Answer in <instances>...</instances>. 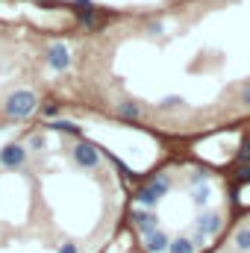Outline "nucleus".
<instances>
[{
	"mask_svg": "<svg viewBox=\"0 0 250 253\" xmlns=\"http://www.w3.org/2000/svg\"><path fill=\"white\" fill-rule=\"evenodd\" d=\"M209 194H212V191H209V186H206V183H203V186H194V191H191L194 206H203V203L209 200Z\"/></svg>",
	"mask_w": 250,
	"mask_h": 253,
	"instance_id": "9b49d317",
	"label": "nucleus"
},
{
	"mask_svg": "<svg viewBox=\"0 0 250 253\" xmlns=\"http://www.w3.org/2000/svg\"><path fill=\"white\" fill-rule=\"evenodd\" d=\"M47 65L53 68V71H65L68 65H71V53H68V47L65 44H50V50H47Z\"/></svg>",
	"mask_w": 250,
	"mask_h": 253,
	"instance_id": "0eeeda50",
	"label": "nucleus"
},
{
	"mask_svg": "<svg viewBox=\"0 0 250 253\" xmlns=\"http://www.w3.org/2000/svg\"><path fill=\"white\" fill-rule=\"evenodd\" d=\"M177 103H183V100H180V97H165V100H162V106H177Z\"/></svg>",
	"mask_w": 250,
	"mask_h": 253,
	"instance_id": "aec40b11",
	"label": "nucleus"
},
{
	"mask_svg": "<svg viewBox=\"0 0 250 253\" xmlns=\"http://www.w3.org/2000/svg\"><path fill=\"white\" fill-rule=\"evenodd\" d=\"M206 183V171H194L191 174V186H203Z\"/></svg>",
	"mask_w": 250,
	"mask_h": 253,
	"instance_id": "f3484780",
	"label": "nucleus"
},
{
	"mask_svg": "<svg viewBox=\"0 0 250 253\" xmlns=\"http://www.w3.org/2000/svg\"><path fill=\"white\" fill-rule=\"evenodd\" d=\"M33 3H42V6H53L50 0H33Z\"/></svg>",
	"mask_w": 250,
	"mask_h": 253,
	"instance_id": "412c9836",
	"label": "nucleus"
},
{
	"mask_svg": "<svg viewBox=\"0 0 250 253\" xmlns=\"http://www.w3.org/2000/svg\"><path fill=\"white\" fill-rule=\"evenodd\" d=\"M144 248H147V253H168V248H171V239H168L162 230H156V233L144 236Z\"/></svg>",
	"mask_w": 250,
	"mask_h": 253,
	"instance_id": "6e6552de",
	"label": "nucleus"
},
{
	"mask_svg": "<svg viewBox=\"0 0 250 253\" xmlns=\"http://www.w3.org/2000/svg\"><path fill=\"white\" fill-rule=\"evenodd\" d=\"M221 227H224V218H221L218 212H200V215H197V230H200L203 236H218Z\"/></svg>",
	"mask_w": 250,
	"mask_h": 253,
	"instance_id": "423d86ee",
	"label": "nucleus"
},
{
	"mask_svg": "<svg viewBox=\"0 0 250 253\" xmlns=\"http://www.w3.org/2000/svg\"><path fill=\"white\" fill-rule=\"evenodd\" d=\"M36 109H39V97H36V91H30V88L12 91V94L6 97V103H3V112H6L9 118H27V115H33Z\"/></svg>",
	"mask_w": 250,
	"mask_h": 253,
	"instance_id": "f03ea898",
	"label": "nucleus"
},
{
	"mask_svg": "<svg viewBox=\"0 0 250 253\" xmlns=\"http://www.w3.org/2000/svg\"><path fill=\"white\" fill-rule=\"evenodd\" d=\"M236 177H239L242 183H250V165H239V168H236Z\"/></svg>",
	"mask_w": 250,
	"mask_h": 253,
	"instance_id": "dca6fc26",
	"label": "nucleus"
},
{
	"mask_svg": "<svg viewBox=\"0 0 250 253\" xmlns=\"http://www.w3.org/2000/svg\"><path fill=\"white\" fill-rule=\"evenodd\" d=\"M74 162L80 165V168H97L100 165V150L94 147V144H88V141H80L77 147H74Z\"/></svg>",
	"mask_w": 250,
	"mask_h": 253,
	"instance_id": "20e7f679",
	"label": "nucleus"
},
{
	"mask_svg": "<svg viewBox=\"0 0 250 253\" xmlns=\"http://www.w3.org/2000/svg\"><path fill=\"white\" fill-rule=\"evenodd\" d=\"M168 191H171V177H168V174H156L153 180H147L141 189L135 191V197H132V200H135L138 206H144V209H153V206L168 194Z\"/></svg>",
	"mask_w": 250,
	"mask_h": 253,
	"instance_id": "f257e3e1",
	"label": "nucleus"
},
{
	"mask_svg": "<svg viewBox=\"0 0 250 253\" xmlns=\"http://www.w3.org/2000/svg\"><path fill=\"white\" fill-rule=\"evenodd\" d=\"M129 221H132V227H135L141 236H150V233L159 230V215L150 212V209H132V212H129Z\"/></svg>",
	"mask_w": 250,
	"mask_h": 253,
	"instance_id": "7ed1b4c3",
	"label": "nucleus"
},
{
	"mask_svg": "<svg viewBox=\"0 0 250 253\" xmlns=\"http://www.w3.org/2000/svg\"><path fill=\"white\" fill-rule=\"evenodd\" d=\"M236 248L239 251H250V227H242L236 233Z\"/></svg>",
	"mask_w": 250,
	"mask_h": 253,
	"instance_id": "ddd939ff",
	"label": "nucleus"
},
{
	"mask_svg": "<svg viewBox=\"0 0 250 253\" xmlns=\"http://www.w3.org/2000/svg\"><path fill=\"white\" fill-rule=\"evenodd\" d=\"M242 103H245V106H250V83L245 85V91H242Z\"/></svg>",
	"mask_w": 250,
	"mask_h": 253,
	"instance_id": "6ab92c4d",
	"label": "nucleus"
},
{
	"mask_svg": "<svg viewBox=\"0 0 250 253\" xmlns=\"http://www.w3.org/2000/svg\"><path fill=\"white\" fill-rule=\"evenodd\" d=\"M188 239H191V242H194V248H197V251H200V248H203V245H206V242H209V236H203V233H200V230H194V233H191V236H188Z\"/></svg>",
	"mask_w": 250,
	"mask_h": 253,
	"instance_id": "4468645a",
	"label": "nucleus"
},
{
	"mask_svg": "<svg viewBox=\"0 0 250 253\" xmlns=\"http://www.w3.org/2000/svg\"><path fill=\"white\" fill-rule=\"evenodd\" d=\"M42 112H44V115H47V118H53V115H56V112H59V103H56V100H47V103H44V106H42Z\"/></svg>",
	"mask_w": 250,
	"mask_h": 253,
	"instance_id": "2eb2a0df",
	"label": "nucleus"
},
{
	"mask_svg": "<svg viewBox=\"0 0 250 253\" xmlns=\"http://www.w3.org/2000/svg\"><path fill=\"white\" fill-rule=\"evenodd\" d=\"M115 112H118V118H124V121H138V118H141V106H138V103H132V100L118 103V106H115Z\"/></svg>",
	"mask_w": 250,
	"mask_h": 253,
	"instance_id": "1a4fd4ad",
	"label": "nucleus"
},
{
	"mask_svg": "<svg viewBox=\"0 0 250 253\" xmlns=\"http://www.w3.org/2000/svg\"><path fill=\"white\" fill-rule=\"evenodd\" d=\"M168 253H197V248H194V242L188 236H180V239H171Z\"/></svg>",
	"mask_w": 250,
	"mask_h": 253,
	"instance_id": "9d476101",
	"label": "nucleus"
},
{
	"mask_svg": "<svg viewBox=\"0 0 250 253\" xmlns=\"http://www.w3.org/2000/svg\"><path fill=\"white\" fill-rule=\"evenodd\" d=\"M24 162H27V147H24V144H6V147L0 150V165H3L6 171H18Z\"/></svg>",
	"mask_w": 250,
	"mask_h": 253,
	"instance_id": "39448f33",
	"label": "nucleus"
},
{
	"mask_svg": "<svg viewBox=\"0 0 250 253\" xmlns=\"http://www.w3.org/2000/svg\"><path fill=\"white\" fill-rule=\"evenodd\" d=\"M50 129H59V132H71V135H83V129L74 124V121H53Z\"/></svg>",
	"mask_w": 250,
	"mask_h": 253,
	"instance_id": "f8f14e48",
	"label": "nucleus"
},
{
	"mask_svg": "<svg viewBox=\"0 0 250 253\" xmlns=\"http://www.w3.org/2000/svg\"><path fill=\"white\" fill-rule=\"evenodd\" d=\"M56 253H80V248H77V245H59Z\"/></svg>",
	"mask_w": 250,
	"mask_h": 253,
	"instance_id": "a211bd4d",
	"label": "nucleus"
}]
</instances>
